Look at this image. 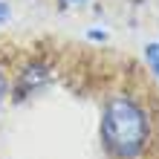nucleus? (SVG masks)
<instances>
[{
  "instance_id": "20e7f679",
  "label": "nucleus",
  "mask_w": 159,
  "mask_h": 159,
  "mask_svg": "<svg viewBox=\"0 0 159 159\" xmlns=\"http://www.w3.org/2000/svg\"><path fill=\"white\" fill-rule=\"evenodd\" d=\"M6 101H12V67L0 61V110Z\"/></svg>"
},
{
  "instance_id": "f03ea898",
  "label": "nucleus",
  "mask_w": 159,
  "mask_h": 159,
  "mask_svg": "<svg viewBox=\"0 0 159 159\" xmlns=\"http://www.w3.org/2000/svg\"><path fill=\"white\" fill-rule=\"evenodd\" d=\"M55 75L58 70L49 55H29L23 64H17V70H12V101L38 98L52 87Z\"/></svg>"
},
{
  "instance_id": "423d86ee",
  "label": "nucleus",
  "mask_w": 159,
  "mask_h": 159,
  "mask_svg": "<svg viewBox=\"0 0 159 159\" xmlns=\"http://www.w3.org/2000/svg\"><path fill=\"white\" fill-rule=\"evenodd\" d=\"M12 20V3L9 0H0V26H6Z\"/></svg>"
},
{
  "instance_id": "39448f33",
  "label": "nucleus",
  "mask_w": 159,
  "mask_h": 159,
  "mask_svg": "<svg viewBox=\"0 0 159 159\" xmlns=\"http://www.w3.org/2000/svg\"><path fill=\"white\" fill-rule=\"evenodd\" d=\"M84 38H87L90 43H107V41H110V32L104 29V26L96 23V26H90V29L84 32Z\"/></svg>"
},
{
  "instance_id": "0eeeda50",
  "label": "nucleus",
  "mask_w": 159,
  "mask_h": 159,
  "mask_svg": "<svg viewBox=\"0 0 159 159\" xmlns=\"http://www.w3.org/2000/svg\"><path fill=\"white\" fill-rule=\"evenodd\" d=\"M90 3V0H58V6H84Z\"/></svg>"
},
{
  "instance_id": "7ed1b4c3",
  "label": "nucleus",
  "mask_w": 159,
  "mask_h": 159,
  "mask_svg": "<svg viewBox=\"0 0 159 159\" xmlns=\"http://www.w3.org/2000/svg\"><path fill=\"white\" fill-rule=\"evenodd\" d=\"M142 67L148 72V78L159 87V38H151L142 43Z\"/></svg>"
},
{
  "instance_id": "f257e3e1",
  "label": "nucleus",
  "mask_w": 159,
  "mask_h": 159,
  "mask_svg": "<svg viewBox=\"0 0 159 159\" xmlns=\"http://www.w3.org/2000/svg\"><path fill=\"white\" fill-rule=\"evenodd\" d=\"M159 116L151 96L133 81L110 84L98 98V148L104 159H153Z\"/></svg>"
}]
</instances>
